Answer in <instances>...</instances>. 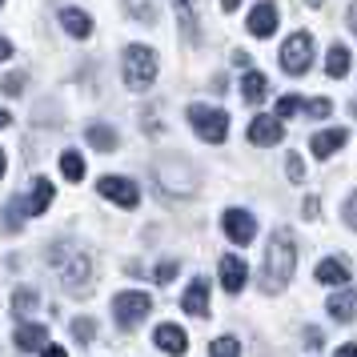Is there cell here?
Returning <instances> with one entry per match:
<instances>
[{
  "instance_id": "23",
  "label": "cell",
  "mask_w": 357,
  "mask_h": 357,
  "mask_svg": "<svg viewBox=\"0 0 357 357\" xmlns=\"http://www.w3.org/2000/svg\"><path fill=\"white\" fill-rule=\"evenodd\" d=\"M125 13L137 17L141 24H157V17H161V0H125Z\"/></svg>"
},
{
  "instance_id": "20",
  "label": "cell",
  "mask_w": 357,
  "mask_h": 357,
  "mask_svg": "<svg viewBox=\"0 0 357 357\" xmlns=\"http://www.w3.org/2000/svg\"><path fill=\"white\" fill-rule=\"evenodd\" d=\"M317 281H321V285H349V265L341 257H325L321 265H317Z\"/></svg>"
},
{
  "instance_id": "27",
  "label": "cell",
  "mask_w": 357,
  "mask_h": 357,
  "mask_svg": "<svg viewBox=\"0 0 357 357\" xmlns=\"http://www.w3.org/2000/svg\"><path fill=\"white\" fill-rule=\"evenodd\" d=\"M209 357H241V341L237 337H217L209 345Z\"/></svg>"
},
{
  "instance_id": "29",
  "label": "cell",
  "mask_w": 357,
  "mask_h": 357,
  "mask_svg": "<svg viewBox=\"0 0 357 357\" xmlns=\"http://www.w3.org/2000/svg\"><path fill=\"white\" fill-rule=\"evenodd\" d=\"M73 337L81 341V345H89V341L97 337V321H93V317H77V321H73Z\"/></svg>"
},
{
  "instance_id": "44",
  "label": "cell",
  "mask_w": 357,
  "mask_h": 357,
  "mask_svg": "<svg viewBox=\"0 0 357 357\" xmlns=\"http://www.w3.org/2000/svg\"><path fill=\"white\" fill-rule=\"evenodd\" d=\"M4 169H8V161H4V153H0V181H4Z\"/></svg>"
},
{
  "instance_id": "13",
  "label": "cell",
  "mask_w": 357,
  "mask_h": 357,
  "mask_svg": "<svg viewBox=\"0 0 357 357\" xmlns=\"http://www.w3.org/2000/svg\"><path fill=\"white\" fill-rule=\"evenodd\" d=\"M325 309H329V317H333V321L349 325V321L357 317V289H337V293H329Z\"/></svg>"
},
{
  "instance_id": "36",
  "label": "cell",
  "mask_w": 357,
  "mask_h": 357,
  "mask_svg": "<svg viewBox=\"0 0 357 357\" xmlns=\"http://www.w3.org/2000/svg\"><path fill=\"white\" fill-rule=\"evenodd\" d=\"M305 221H317V197H305Z\"/></svg>"
},
{
  "instance_id": "21",
  "label": "cell",
  "mask_w": 357,
  "mask_h": 357,
  "mask_svg": "<svg viewBox=\"0 0 357 357\" xmlns=\"http://www.w3.org/2000/svg\"><path fill=\"white\" fill-rule=\"evenodd\" d=\"M84 141L93 149H100V153H113V149L121 145V137H116L113 125H89V129H84Z\"/></svg>"
},
{
  "instance_id": "19",
  "label": "cell",
  "mask_w": 357,
  "mask_h": 357,
  "mask_svg": "<svg viewBox=\"0 0 357 357\" xmlns=\"http://www.w3.org/2000/svg\"><path fill=\"white\" fill-rule=\"evenodd\" d=\"M49 205H52V181L36 177L33 181V197H24V209H29V217H40Z\"/></svg>"
},
{
  "instance_id": "9",
  "label": "cell",
  "mask_w": 357,
  "mask_h": 357,
  "mask_svg": "<svg viewBox=\"0 0 357 357\" xmlns=\"http://www.w3.org/2000/svg\"><path fill=\"white\" fill-rule=\"evenodd\" d=\"M221 225H225V237L233 245H249L257 237V221H253V213H245V209H225Z\"/></svg>"
},
{
  "instance_id": "47",
  "label": "cell",
  "mask_w": 357,
  "mask_h": 357,
  "mask_svg": "<svg viewBox=\"0 0 357 357\" xmlns=\"http://www.w3.org/2000/svg\"><path fill=\"white\" fill-rule=\"evenodd\" d=\"M177 4H189V0H177Z\"/></svg>"
},
{
  "instance_id": "16",
  "label": "cell",
  "mask_w": 357,
  "mask_h": 357,
  "mask_svg": "<svg viewBox=\"0 0 357 357\" xmlns=\"http://www.w3.org/2000/svg\"><path fill=\"white\" fill-rule=\"evenodd\" d=\"M349 141V132L345 129H321V132H313V141H309V149H313V157H321V161H329L333 153H337L341 145Z\"/></svg>"
},
{
  "instance_id": "41",
  "label": "cell",
  "mask_w": 357,
  "mask_h": 357,
  "mask_svg": "<svg viewBox=\"0 0 357 357\" xmlns=\"http://www.w3.org/2000/svg\"><path fill=\"white\" fill-rule=\"evenodd\" d=\"M349 29H354V33H357V0H354V4H349Z\"/></svg>"
},
{
  "instance_id": "5",
  "label": "cell",
  "mask_w": 357,
  "mask_h": 357,
  "mask_svg": "<svg viewBox=\"0 0 357 357\" xmlns=\"http://www.w3.org/2000/svg\"><path fill=\"white\" fill-rule=\"evenodd\" d=\"M189 125L209 145H221L229 137V113L225 109H213V105H189Z\"/></svg>"
},
{
  "instance_id": "34",
  "label": "cell",
  "mask_w": 357,
  "mask_h": 357,
  "mask_svg": "<svg viewBox=\"0 0 357 357\" xmlns=\"http://www.w3.org/2000/svg\"><path fill=\"white\" fill-rule=\"evenodd\" d=\"M285 173H289V181H305V165H301V157L293 153V157H285Z\"/></svg>"
},
{
  "instance_id": "2",
  "label": "cell",
  "mask_w": 357,
  "mask_h": 357,
  "mask_svg": "<svg viewBox=\"0 0 357 357\" xmlns=\"http://www.w3.org/2000/svg\"><path fill=\"white\" fill-rule=\"evenodd\" d=\"M153 177H157V185H161L165 193H173V197H193L201 189V173L185 157H165V161H157Z\"/></svg>"
},
{
  "instance_id": "1",
  "label": "cell",
  "mask_w": 357,
  "mask_h": 357,
  "mask_svg": "<svg viewBox=\"0 0 357 357\" xmlns=\"http://www.w3.org/2000/svg\"><path fill=\"white\" fill-rule=\"evenodd\" d=\"M297 273V237L281 225L273 229V237L265 245V265H261V289L265 293H281Z\"/></svg>"
},
{
  "instance_id": "12",
  "label": "cell",
  "mask_w": 357,
  "mask_h": 357,
  "mask_svg": "<svg viewBox=\"0 0 357 357\" xmlns=\"http://www.w3.org/2000/svg\"><path fill=\"white\" fill-rule=\"evenodd\" d=\"M181 309L193 313V317H209V281L205 277H193L189 281V289L181 297Z\"/></svg>"
},
{
  "instance_id": "17",
  "label": "cell",
  "mask_w": 357,
  "mask_h": 357,
  "mask_svg": "<svg viewBox=\"0 0 357 357\" xmlns=\"http://www.w3.org/2000/svg\"><path fill=\"white\" fill-rule=\"evenodd\" d=\"M61 29H65L68 36L84 40V36H93V17L81 13V8H61Z\"/></svg>"
},
{
  "instance_id": "40",
  "label": "cell",
  "mask_w": 357,
  "mask_h": 357,
  "mask_svg": "<svg viewBox=\"0 0 357 357\" xmlns=\"http://www.w3.org/2000/svg\"><path fill=\"white\" fill-rule=\"evenodd\" d=\"M337 357H357V345H341Z\"/></svg>"
},
{
  "instance_id": "37",
  "label": "cell",
  "mask_w": 357,
  "mask_h": 357,
  "mask_svg": "<svg viewBox=\"0 0 357 357\" xmlns=\"http://www.w3.org/2000/svg\"><path fill=\"white\" fill-rule=\"evenodd\" d=\"M40 357H68V354L61 349V345H45V349H40Z\"/></svg>"
},
{
  "instance_id": "11",
  "label": "cell",
  "mask_w": 357,
  "mask_h": 357,
  "mask_svg": "<svg viewBox=\"0 0 357 357\" xmlns=\"http://www.w3.org/2000/svg\"><path fill=\"white\" fill-rule=\"evenodd\" d=\"M277 20H281V13H277V4L273 0H261L257 8L249 13V36H257V40H269V36L277 33Z\"/></svg>"
},
{
  "instance_id": "26",
  "label": "cell",
  "mask_w": 357,
  "mask_h": 357,
  "mask_svg": "<svg viewBox=\"0 0 357 357\" xmlns=\"http://www.w3.org/2000/svg\"><path fill=\"white\" fill-rule=\"evenodd\" d=\"M24 197H17V201H13V205H8V213H4V229H8V233H20V229H24Z\"/></svg>"
},
{
  "instance_id": "48",
  "label": "cell",
  "mask_w": 357,
  "mask_h": 357,
  "mask_svg": "<svg viewBox=\"0 0 357 357\" xmlns=\"http://www.w3.org/2000/svg\"><path fill=\"white\" fill-rule=\"evenodd\" d=\"M0 4H4V0H0Z\"/></svg>"
},
{
  "instance_id": "7",
  "label": "cell",
  "mask_w": 357,
  "mask_h": 357,
  "mask_svg": "<svg viewBox=\"0 0 357 357\" xmlns=\"http://www.w3.org/2000/svg\"><path fill=\"white\" fill-rule=\"evenodd\" d=\"M313 65V36L309 33H293L285 45H281V68L289 73V77H301L309 73Z\"/></svg>"
},
{
  "instance_id": "10",
  "label": "cell",
  "mask_w": 357,
  "mask_h": 357,
  "mask_svg": "<svg viewBox=\"0 0 357 357\" xmlns=\"http://www.w3.org/2000/svg\"><path fill=\"white\" fill-rule=\"evenodd\" d=\"M249 141L253 145H261V149H273V145H281L285 141V125H281V116H253L249 121Z\"/></svg>"
},
{
  "instance_id": "30",
  "label": "cell",
  "mask_w": 357,
  "mask_h": 357,
  "mask_svg": "<svg viewBox=\"0 0 357 357\" xmlns=\"http://www.w3.org/2000/svg\"><path fill=\"white\" fill-rule=\"evenodd\" d=\"M297 113H305V100L289 93V97L277 100V113H273V116H281V121H285V116H297Z\"/></svg>"
},
{
  "instance_id": "43",
  "label": "cell",
  "mask_w": 357,
  "mask_h": 357,
  "mask_svg": "<svg viewBox=\"0 0 357 357\" xmlns=\"http://www.w3.org/2000/svg\"><path fill=\"white\" fill-rule=\"evenodd\" d=\"M237 4H241V0H221V8H225V13H237Z\"/></svg>"
},
{
  "instance_id": "38",
  "label": "cell",
  "mask_w": 357,
  "mask_h": 357,
  "mask_svg": "<svg viewBox=\"0 0 357 357\" xmlns=\"http://www.w3.org/2000/svg\"><path fill=\"white\" fill-rule=\"evenodd\" d=\"M305 341H309V349H317V345H321V333H317V329H305Z\"/></svg>"
},
{
  "instance_id": "45",
  "label": "cell",
  "mask_w": 357,
  "mask_h": 357,
  "mask_svg": "<svg viewBox=\"0 0 357 357\" xmlns=\"http://www.w3.org/2000/svg\"><path fill=\"white\" fill-rule=\"evenodd\" d=\"M305 4H313V8H317V4H321V0H305Z\"/></svg>"
},
{
  "instance_id": "3",
  "label": "cell",
  "mask_w": 357,
  "mask_h": 357,
  "mask_svg": "<svg viewBox=\"0 0 357 357\" xmlns=\"http://www.w3.org/2000/svg\"><path fill=\"white\" fill-rule=\"evenodd\" d=\"M121 77L132 93H145L149 84L157 81V52L149 45H129L125 56H121Z\"/></svg>"
},
{
  "instance_id": "6",
  "label": "cell",
  "mask_w": 357,
  "mask_h": 357,
  "mask_svg": "<svg viewBox=\"0 0 357 357\" xmlns=\"http://www.w3.org/2000/svg\"><path fill=\"white\" fill-rule=\"evenodd\" d=\"M149 309H153V297L141 289H125L113 297V317L121 329H132V325H141L149 317Z\"/></svg>"
},
{
  "instance_id": "32",
  "label": "cell",
  "mask_w": 357,
  "mask_h": 357,
  "mask_svg": "<svg viewBox=\"0 0 357 357\" xmlns=\"http://www.w3.org/2000/svg\"><path fill=\"white\" fill-rule=\"evenodd\" d=\"M305 113H309V116H317V121H321V116H329V113H333V100H329V97L305 100Z\"/></svg>"
},
{
  "instance_id": "14",
  "label": "cell",
  "mask_w": 357,
  "mask_h": 357,
  "mask_svg": "<svg viewBox=\"0 0 357 357\" xmlns=\"http://www.w3.org/2000/svg\"><path fill=\"white\" fill-rule=\"evenodd\" d=\"M153 341H157V349H165V354H173V357H181L185 349H189V337H185V329H181V325H173V321L157 325Z\"/></svg>"
},
{
  "instance_id": "25",
  "label": "cell",
  "mask_w": 357,
  "mask_h": 357,
  "mask_svg": "<svg viewBox=\"0 0 357 357\" xmlns=\"http://www.w3.org/2000/svg\"><path fill=\"white\" fill-rule=\"evenodd\" d=\"M61 173H65V181H81L84 177V157L77 153V149H65V153H61Z\"/></svg>"
},
{
  "instance_id": "35",
  "label": "cell",
  "mask_w": 357,
  "mask_h": 357,
  "mask_svg": "<svg viewBox=\"0 0 357 357\" xmlns=\"http://www.w3.org/2000/svg\"><path fill=\"white\" fill-rule=\"evenodd\" d=\"M341 217H345V225L349 229H357V193L345 201V209H341Z\"/></svg>"
},
{
  "instance_id": "28",
  "label": "cell",
  "mask_w": 357,
  "mask_h": 357,
  "mask_svg": "<svg viewBox=\"0 0 357 357\" xmlns=\"http://www.w3.org/2000/svg\"><path fill=\"white\" fill-rule=\"evenodd\" d=\"M36 301H40L36 289H17V297H13V313L24 317V313H33V309H36Z\"/></svg>"
},
{
  "instance_id": "15",
  "label": "cell",
  "mask_w": 357,
  "mask_h": 357,
  "mask_svg": "<svg viewBox=\"0 0 357 357\" xmlns=\"http://www.w3.org/2000/svg\"><path fill=\"white\" fill-rule=\"evenodd\" d=\"M245 277H249V265L241 257H221V289L225 293H241L245 289Z\"/></svg>"
},
{
  "instance_id": "33",
  "label": "cell",
  "mask_w": 357,
  "mask_h": 357,
  "mask_svg": "<svg viewBox=\"0 0 357 357\" xmlns=\"http://www.w3.org/2000/svg\"><path fill=\"white\" fill-rule=\"evenodd\" d=\"M24 81H29V73H8V77H4V93L17 97L20 89H24Z\"/></svg>"
},
{
  "instance_id": "42",
  "label": "cell",
  "mask_w": 357,
  "mask_h": 357,
  "mask_svg": "<svg viewBox=\"0 0 357 357\" xmlns=\"http://www.w3.org/2000/svg\"><path fill=\"white\" fill-rule=\"evenodd\" d=\"M13 125V116H8V109H0V129H8Z\"/></svg>"
},
{
  "instance_id": "18",
  "label": "cell",
  "mask_w": 357,
  "mask_h": 357,
  "mask_svg": "<svg viewBox=\"0 0 357 357\" xmlns=\"http://www.w3.org/2000/svg\"><path fill=\"white\" fill-rule=\"evenodd\" d=\"M13 341H17L20 354H36V349H45V345H49V329H45V325H20Z\"/></svg>"
},
{
  "instance_id": "24",
  "label": "cell",
  "mask_w": 357,
  "mask_h": 357,
  "mask_svg": "<svg viewBox=\"0 0 357 357\" xmlns=\"http://www.w3.org/2000/svg\"><path fill=\"white\" fill-rule=\"evenodd\" d=\"M325 73H329L333 81L349 77V49H345V45H333V49H329V56H325Z\"/></svg>"
},
{
  "instance_id": "46",
  "label": "cell",
  "mask_w": 357,
  "mask_h": 357,
  "mask_svg": "<svg viewBox=\"0 0 357 357\" xmlns=\"http://www.w3.org/2000/svg\"><path fill=\"white\" fill-rule=\"evenodd\" d=\"M354 116H357V100H354Z\"/></svg>"
},
{
  "instance_id": "39",
  "label": "cell",
  "mask_w": 357,
  "mask_h": 357,
  "mask_svg": "<svg viewBox=\"0 0 357 357\" xmlns=\"http://www.w3.org/2000/svg\"><path fill=\"white\" fill-rule=\"evenodd\" d=\"M8 56H13V45H8V40L0 36V61H8Z\"/></svg>"
},
{
  "instance_id": "31",
  "label": "cell",
  "mask_w": 357,
  "mask_h": 357,
  "mask_svg": "<svg viewBox=\"0 0 357 357\" xmlns=\"http://www.w3.org/2000/svg\"><path fill=\"white\" fill-rule=\"evenodd\" d=\"M177 273H181V265H177V261H161V265L153 269V281H157V285H169V281H173Z\"/></svg>"
},
{
  "instance_id": "22",
  "label": "cell",
  "mask_w": 357,
  "mask_h": 357,
  "mask_svg": "<svg viewBox=\"0 0 357 357\" xmlns=\"http://www.w3.org/2000/svg\"><path fill=\"white\" fill-rule=\"evenodd\" d=\"M265 93H269V81H265V73H245L241 77V97L249 100V105H257V100H265Z\"/></svg>"
},
{
  "instance_id": "8",
  "label": "cell",
  "mask_w": 357,
  "mask_h": 357,
  "mask_svg": "<svg viewBox=\"0 0 357 357\" xmlns=\"http://www.w3.org/2000/svg\"><path fill=\"white\" fill-rule=\"evenodd\" d=\"M97 193L105 197V201L121 205V209H137V205H141V189H137V181H129V177H100Z\"/></svg>"
},
{
  "instance_id": "4",
  "label": "cell",
  "mask_w": 357,
  "mask_h": 357,
  "mask_svg": "<svg viewBox=\"0 0 357 357\" xmlns=\"http://www.w3.org/2000/svg\"><path fill=\"white\" fill-rule=\"evenodd\" d=\"M49 261L61 269V281H65V289L73 293V297H84V293H89V285H93V257H89L84 249H73L68 257H56V253H52Z\"/></svg>"
}]
</instances>
